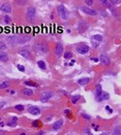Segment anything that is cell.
<instances>
[{
  "mask_svg": "<svg viewBox=\"0 0 121 135\" xmlns=\"http://www.w3.org/2000/svg\"><path fill=\"white\" fill-rule=\"evenodd\" d=\"M102 41H103V36L99 35V34L93 35L91 37V43H92V46L93 47H97Z\"/></svg>",
  "mask_w": 121,
  "mask_h": 135,
  "instance_id": "277c9868",
  "label": "cell"
},
{
  "mask_svg": "<svg viewBox=\"0 0 121 135\" xmlns=\"http://www.w3.org/2000/svg\"><path fill=\"white\" fill-rule=\"evenodd\" d=\"M23 94L25 95V96H32L33 95V91L31 89H28V88H26V89H23Z\"/></svg>",
  "mask_w": 121,
  "mask_h": 135,
  "instance_id": "ffe728a7",
  "label": "cell"
},
{
  "mask_svg": "<svg viewBox=\"0 0 121 135\" xmlns=\"http://www.w3.org/2000/svg\"><path fill=\"white\" fill-rule=\"evenodd\" d=\"M80 9L82 10L84 13H86V15H89V16H96L97 15V12L93 8L89 7V6H81Z\"/></svg>",
  "mask_w": 121,
  "mask_h": 135,
  "instance_id": "5b68a950",
  "label": "cell"
},
{
  "mask_svg": "<svg viewBox=\"0 0 121 135\" xmlns=\"http://www.w3.org/2000/svg\"><path fill=\"white\" fill-rule=\"evenodd\" d=\"M72 54L70 52L64 53V59H72Z\"/></svg>",
  "mask_w": 121,
  "mask_h": 135,
  "instance_id": "4316f807",
  "label": "cell"
},
{
  "mask_svg": "<svg viewBox=\"0 0 121 135\" xmlns=\"http://www.w3.org/2000/svg\"><path fill=\"white\" fill-rule=\"evenodd\" d=\"M90 81V80L88 77H83V78H80V80H78V84L80 86H85V85H87V84H88Z\"/></svg>",
  "mask_w": 121,
  "mask_h": 135,
  "instance_id": "e0dca14e",
  "label": "cell"
},
{
  "mask_svg": "<svg viewBox=\"0 0 121 135\" xmlns=\"http://www.w3.org/2000/svg\"><path fill=\"white\" fill-rule=\"evenodd\" d=\"M80 98H81L80 95H76V96H72V104H76Z\"/></svg>",
  "mask_w": 121,
  "mask_h": 135,
  "instance_id": "7402d4cb",
  "label": "cell"
},
{
  "mask_svg": "<svg viewBox=\"0 0 121 135\" xmlns=\"http://www.w3.org/2000/svg\"><path fill=\"white\" fill-rule=\"evenodd\" d=\"M17 68H18L21 72H24L25 71V67L23 65H21V64H19V65H17Z\"/></svg>",
  "mask_w": 121,
  "mask_h": 135,
  "instance_id": "1f68e13d",
  "label": "cell"
},
{
  "mask_svg": "<svg viewBox=\"0 0 121 135\" xmlns=\"http://www.w3.org/2000/svg\"><path fill=\"white\" fill-rule=\"evenodd\" d=\"M32 125H33V127L37 128V127H39V126L41 125V122H40V121H37V120H36V121H33V124H32Z\"/></svg>",
  "mask_w": 121,
  "mask_h": 135,
  "instance_id": "83f0119b",
  "label": "cell"
},
{
  "mask_svg": "<svg viewBox=\"0 0 121 135\" xmlns=\"http://www.w3.org/2000/svg\"><path fill=\"white\" fill-rule=\"evenodd\" d=\"M106 109H107V110H108L109 114H112V112H113V109H112L111 107H110L109 105H107V106H106Z\"/></svg>",
  "mask_w": 121,
  "mask_h": 135,
  "instance_id": "f35d334b",
  "label": "cell"
},
{
  "mask_svg": "<svg viewBox=\"0 0 121 135\" xmlns=\"http://www.w3.org/2000/svg\"><path fill=\"white\" fill-rule=\"evenodd\" d=\"M33 49L36 53H47L48 52V46L45 43H36L34 44V46H33Z\"/></svg>",
  "mask_w": 121,
  "mask_h": 135,
  "instance_id": "3957f363",
  "label": "cell"
},
{
  "mask_svg": "<svg viewBox=\"0 0 121 135\" xmlns=\"http://www.w3.org/2000/svg\"><path fill=\"white\" fill-rule=\"evenodd\" d=\"M100 61H102V63L103 64V65H106V66H108L109 64H110V59H109V57L107 55H105V54H103L102 56H100Z\"/></svg>",
  "mask_w": 121,
  "mask_h": 135,
  "instance_id": "9a60e30c",
  "label": "cell"
},
{
  "mask_svg": "<svg viewBox=\"0 0 121 135\" xmlns=\"http://www.w3.org/2000/svg\"><path fill=\"white\" fill-rule=\"evenodd\" d=\"M74 64H75V60H72V61L69 63V65H70V66H72V65H74Z\"/></svg>",
  "mask_w": 121,
  "mask_h": 135,
  "instance_id": "ee69618b",
  "label": "cell"
},
{
  "mask_svg": "<svg viewBox=\"0 0 121 135\" xmlns=\"http://www.w3.org/2000/svg\"><path fill=\"white\" fill-rule=\"evenodd\" d=\"M97 13H100V15H102L103 18H106V17H107V13L105 12V10H100V12H97Z\"/></svg>",
  "mask_w": 121,
  "mask_h": 135,
  "instance_id": "8d00e7d4",
  "label": "cell"
},
{
  "mask_svg": "<svg viewBox=\"0 0 121 135\" xmlns=\"http://www.w3.org/2000/svg\"><path fill=\"white\" fill-rule=\"evenodd\" d=\"M110 2H111V4L116 5V4H119L120 3V0H110Z\"/></svg>",
  "mask_w": 121,
  "mask_h": 135,
  "instance_id": "836d02e7",
  "label": "cell"
},
{
  "mask_svg": "<svg viewBox=\"0 0 121 135\" xmlns=\"http://www.w3.org/2000/svg\"><path fill=\"white\" fill-rule=\"evenodd\" d=\"M19 54L21 56H23V58H26V59H31V54H30V52L28 50H21L19 52Z\"/></svg>",
  "mask_w": 121,
  "mask_h": 135,
  "instance_id": "4fadbf2b",
  "label": "cell"
},
{
  "mask_svg": "<svg viewBox=\"0 0 121 135\" xmlns=\"http://www.w3.org/2000/svg\"><path fill=\"white\" fill-rule=\"evenodd\" d=\"M35 13H36V10L33 6H30L27 8L26 10V18L29 22H33L35 19Z\"/></svg>",
  "mask_w": 121,
  "mask_h": 135,
  "instance_id": "7a4b0ae2",
  "label": "cell"
},
{
  "mask_svg": "<svg viewBox=\"0 0 121 135\" xmlns=\"http://www.w3.org/2000/svg\"><path fill=\"white\" fill-rule=\"evenodd\" d=\"M8 86H9V83H7V81H3V83L0 84V90H1V89H6V88H8Z\"/></svg>",
  "mask_w": 121,
  "mask_h": 135,
  "instance_id": "603a6c76",
  "label": "cell"
},
{
  "mask_svg": "<svg viewBox=\"0 0 121 135\" xmlns=\"http://www.w3.org/2000/svg\"><path fill=\"white\" fill-rule=\"evenodd\" d=\"M7 42L10 44V46H16V44L19 43V37L17 35H12V36H8V37L6 38Z\"/></svg>",
  "mask_w": 121,
  "mask_h": 135,
  "instance_id": "ba28073f",
  "label": "cell"
},
{
  "mask_svg": "<svg viewBox=\"0 0 121 135\" xmlns=\"http://www.w3.org/2000/svg\"><path fill=\"white\" fill-rule=\"evenodd\" d=\"M85 134H90V130L88 131V129H86V130H85Z\"/></svg>",
  "mask_w": 121,
  "mask_h": 135,
  "instance_id": "f6af8a7d",
  "label": "cell"
},
{
  "mask_svg": "<svg viewBox=\"0 0 121 135\" xmlns=\"http://www.w3.org/2000/svg\"><path fill=\"white\" fill-rule=\"evenodd\" d=\"M4 22H5V23H6V24L9 23V22H10V18H9V17L5 16V17H4Z\"/></svg>",
  "mask_w": 121,
  "mask_h": 135,
  "instance_id": "74e56055",
  "label": "cell"
},
{
  "mask_svg": "<svg viewBox=\"0 0 121 135\" xmlns=\"http://www.w3.org/2000/svg\"><path fill=\"white\" fill-rule=\"evenodd\" d=\"M92 126H93V128H94V130H95V131H97L98 129H99V127H98V126H96V125H94V124H93Z\"/></svg>",
  "mask_w": 121,
  "mask_h": 135,
  "instance_id": "60d3db41",
  "label": "cell"
},
{
  "mask_svg": "<svg viewBox=\"0 0 121 135\" xmlns=\"http://www.w3.org/2000/svg\"><path fill=\"white\" fill-rule=\"evenodd\" d=\"M4 104H5V102H1V103H0V109L2 108V106H3Z\"/></svg>",
  "mask_w": 121,
  "mask_h": 135,
  "instance_id": "7bdbcfd3",
  "label": "cell"
},
{
  "mask_svg": "<svg viewBox=\"0 0 121 135\" xmlns=\"http://www.w3.org/2000/svg\"><path fill=\"white\" fill-rule=\"evenodd\" d=\"M0 61H2V62L8 61V55L6 53L2 52V51H0Z\"/></svg>",
  "mask_w": 121,
  "mask_h": 135,
  "instance_id": "ac0fdd59",
  "label": "cell"
},
{
  "mask_svg": "<svg viewBox=\"0 0 121 135\" xmlns=\"http://www.w3.org/2000/svg\"><path fill=\"white\" fill-rule=\"evenodd\" d=\"M28 111L31 114H33V116H36V114H40V108L37 107V106H30V107L28 108Z\"/></svg>",
  "mask_w": 121,
  "mask_h": 135,
  "instance_id": "7c38bea8",
  "label": "cell"
},
{
  "mask_svg": "<svg viewBox=\"0 0 121 135\" xmlns=\"http://www.w3.org/2000/svg\"><path fill=\"white\" fill-rule=\"evenodd\" d=\"M99 2H100V4L103 5V6H105V7H108L109 6V2H108V0H99Z\"/></svg>",
  "mask_w": 121,
  "mask_h": 135,
  "instance_id": "484cf974",
  "label": "cell"
},
{
  "mask_svg": "<svg viewBox=\"0 0 121 135\" xmlns=\"http://www.w3.org/2000/svg\"><path fill=\"white\" fill-rule=\"evenodd\" d=\"M92 61H93V62H98V61H99V59H98V58H92Z\"/></svg>",
  "mask_w": 121,
  "mask_h": 135,
  "instance_id": "b9f144b4",
  "label": "cell"
},
{
  "mask_svg": "<svg viewBox=\"0 0 121 135\" xmlns=\"http://www.w3.org/2000/svg\"><path fill=\"white\" fill-rule=\"evenodd\" d=\"M62 125H63V121L59 120V121H57V122H55L54 124H53L52 128H53V130H59V129L62 127Z\"/></svg>",
  "mask_w": 121,
  "mask_h": 135,
  "instance_id": "2e32d148",
  "label": "cell"
},
{
  "mask_svg": "<svg viewBox=\"0 0 121 135\" xmlns=\"http://www.w3.org/2000/svg\"><path fill=\"white\" fill-rule=\"evenodd\" d=\"M38 134H45V132L44 131H40V132H38Z\"/></svg>",
  "mask_w": 121,
  "mask_h": 135,
  "instance_id": "bcb514c9",
  "label": "cell"
},
{
  "mask_svg": "<svg viewBox=\"0 0 121 135\" xmlns=\"http://www.w3.org/2000/svg\"><path fill=\"white\" fill-rule=\"evenodd\" d=\"M53 96V93L50 92V91H47V92H44L40 94V101H43V102H46L49 99H51V97Z\"/></svg>",
  "mask_w": 121,
  "mask_h": 135,
  "instance_id": "52a82bcc",
  "label": "cell"
},
{
  "mask_svg": "<svg viewBox=\"0 0 121 135\" xmlns=\"http://www.w3.org/2000/svg\"><path fill=\"white\" fill-rule=\"evenodd\" d=\"M62 53H63V46H62V43H60V42L56 43L55 51H54V54H55V56H56V57H57V58H59V57H61V55H62Z\"/></svg>",
  "mask_w": 121,
  "mask_h": 135,
  "instance_id": "8992f818",
  "label": "cell"
},
{
  "mask_svg": "<svg viewBox=\"0 0 121 135\" xmlns=\"http://www.w3.org/2000/svg\"><path fill=\"white\" fill-rule=\"evenodd\" d=\"M57 13L61 20L65 21V20H67V18H68V13H67L66 8L64 7V5H59L57 7Z\"/></svg>",
  "mask_w": 121,
  "mask_h": 135,
  "instance_id": "6da1fadb",
  "label": "cell"
},
{
  "mask_svg": "<svg viewBox=\"0 0 121 135\" xmlns=\"http://www.w3.org/2000/svg\"><path fill=\"white\" fill-rule=\"evenodd\" d=\"M6 49V44L4 42H2V41H0V51H3Z\"/></svg>",
  "mask_w": 121,
  "mask_h": 135,
  "instance_id": "d6a6232c",
  "label": "cell"
},
{
  "mask_svg": "<svg viewBox=\"0 0 121 135\" xmlns=\"http://www.w3.org/2000/svg\"><path fill=\"white\" fill-rule=\"evenodd\" d=\"M85 2L88 6H91V5L93 4V0H85Z\"/></svg>",
  "mask_w": 121,
  "mask_h": 135,
  "instance_id": "d590c367",
  "label": "cell"
},
{
  "mask_svg": "<svg viewBox=\"0 0 121 135\" xmlns=\"http://www.w3.org/2000/svg\"><path fill=\"white\" fill-rule=\"evenodd\" d=\"M30 40V37L28 36H23V37H19V43L22 44V43H26Z\"/></svg>",
  "mask_w": 121,
  "mask_h": 135,
  "instance_id": "d6986e66",
  "label": "cell"
},
{
  "mask_svg": "<svg viewBox=\"0 0 121 135\" xmlns=\"http://www.w3.org/2000/svg\"><path fill=\"white\" fill-rule=\"evenodd\" d=\"M114 134H116V135H120V134H121V131H120V126H117V127L114 129Z\"/></svg>",
  "mask_w": 121,
  "mask_h": 135,
  "instance_id": "f546056e",
  "label": "cell"
},
{
  "mask_svg": "<svg viewBox=\"0 0 121 135\" xmlns=\"http://www.w3.org/2000/svg\"><path fill=\"white\" fill-rule=\"evenodd\" d=\"M69 114H70V111L68 109H65V110H64V114H66L67 117H69Z\"/></svg>",
  "mask_w": 121,
  "mask_h": 135,
  "instance_id": "ab89813d",
  "label": "cell"
},
{
  "mask_svg": "<svg viewBox=\"0 0 121 135\" xmlns=\"http://www.w3.org/2000/svg\"><path fill=\"white\" fill-rule=\"evenodd\" d=\"M15 108L17 109V110H19V111L24 110V106L22 105V104H17V105H15Z\"/></svg>",
  "mask_w": 121,
  "mask_h": 135,
  "instance_id": "f1b7e54d",
  "label": "cell"
},
{
  "mask_svg": "<svg viewBox=\"0 0 121 135\" xmlns=\"http://www.w3.org/2000/svg\"><path fill=\"white\" fill-rule=\"evenodd\" d=\"M0 10L2 13H8L12 12V6H10L9 3H3L0 5Z\"/></svg>",
  "mask_w": 121,
  "mask_h": 135,
  "instance_id": "30bf717a",
  "label": "cell"
},
{
  "mask_svg": "<svg viewBox=\"0 0 121 135\" xmlns=\"http://www.w3.org/2000/svg\"><path fill=\"white\" fill-rule=\"evenodd\" d=\"M81 117L84 118L85 120H90V119H91V117L88 116V114H81Z\"/></svg>",
  "mask_w": 121,
  "mask_h": 135,
  "instance_id": "e575fe53",
  "label": "cell"
},
{
  "mask_svg": "<svg viewBox=\"0 0 121 135\" xmlns=\"http://www.w3.org/2000/svg\"><path fill=\"white\" fill-rule=\"evenodd\" d=\"M25 85H27V86H30V87H34V88H37V85H36L35 83H33V81H30V80H27V81H25Z\"/></svg>",
  "mask_w": 121,
  "mask_h": 135,
  "instance_id": "d4e9b609",
  "label": "cell"
},
{
  "mask_svg": "<svg viewBox=\"0 0 121 135\" xmlns=\"http://www.w3.org/2000/svg\"><path fill=\"white\" fill-rule=\"evenodd\" d=\"M3 125H4L3 123H2V122H0V126H3Z\"/></svg>",
  "mask_w": 121,
  "mask_h": 135,
  "instance_id": "7dc6e473",
  "label": "cell"
},
{
  "mask_svg": "<svg viewBox=\"0 0 121 135\" xmlns=\"http://www.w3.org/2000/svg\"><path fill=\"white\" fill-rule=\"evenodd\" d=\"M95 93H96V95H98V94H100V93H102V86H100V85H97L96 86V91H95Z\"/></svg>",
  "mask_w": 121,
  "mask_h": 135,
  "instance_id": "4dcf8cb0",
  "label": "cell"
},
{
  "mask_svg": "<svg viewBox=\"0 0 121 135\" xmlns=\"http://www.w3.org/2000/svg\"><path fill=\"white\" fill-rule=\"evenodd\" d=\"M88 28V25H87L86 22H80V24H79V32H81V33H83V32H85L86 29Z\"/></svg>",
  "mask_w": 121,
  "mask_h": 135,
  "instance_id": "5bb4252c",
  "label": "cell"
},
{
  "mask_svg": "<svg viewBox=\"0 0 121 135\" xmlns=\"http://www.w3.org/2000/svg\"><path fill=\"white\" fill-rule=\"evenodd\" d=\"M17 120H18V119H17V118H15V117H13V119H12V121H10V122L8 123L7 125H8V126H10V127H15V126L17 125Z\"/></svg>",
  "mask_w": 121,
  "mask_h": 135,
  "instance_id": "44dd1931",
  "label": "cell"
},
{
  "mask_svg": "<svg viewBox=\"0 0 121 135\" xmlns=\"http://www.w3.org/2000/svg\"><path fill=\"white\" fill-rule=\"evenodd\" d=\"M37 65L39 66V68H40V69H46V63H45L44 61H38Z\"/></svg>",
  "mask_w": 121,
  "mask_h": 135,
  "instance_id": "cb8c5ba5",
  "label": "cell"
},
{
  "mask_svg": "<svg viewBox=\"0 0 121 135\" xmlns=\"http://www.w3.org/2000/svg\"><path fill=\"white\" fill-rule=\"evenodd\" d=\"M109 99H110L109 94L108 93H106V92H103V91H102L100 94L96 95V100L98 101V102H100V101H103V100H109Z\"/></svg>",
  "mask_w": 121,
  "mask_h": 135,
  "instance_id": "9c48e42d",
  "label": "cell"
},
{
  "mask_svg": "<svg viewBox=\"0 0 121 135\" xmlns=\"http://www.w3.org/2000/svg\"><path fill=\"white\" fill-rule=\"evenodd\" d=\"M77 52L79 53V54H81V55H84V54H86V53L89 52V46H85V44L80 46L77 47Z\"/></svg>",
  "mask_w": 121,
  "mask_h": 135,
  "instance_id": "8fae6325",
  "label": "cell"
}]
</instances>
